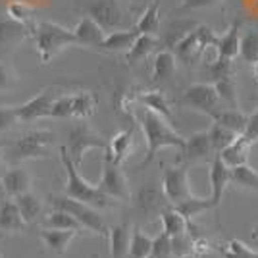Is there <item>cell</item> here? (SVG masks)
<instances>
[{"instance_id": "obj_33", "label": "cell", "mask_w": 258, "mask_h": 258, "mask_svg": "<svg viewBox=\"0 0 258 258\" xmlns=\"http://www.w3.org/2000/svg\"><path fill=\"white\" fill-rule=\"evenodd\" d=\"M29 35H33V33L27 27L12 22V20L0 23V46H16L18 43H22L23 39H27Z\"/></svg>"}, {"instance_id": "obj_28", "label": "cell", "mask_w": 258, "mask_h": 258, "mask_svg": "<svg viewBox=\"0 0 258 258\" xmlns=\"http://www.w3.org/2000/svg\"><path fill=\"white\" fill-rule=\"evenodd\" d=\"M162 220V231H166L170 237L181 235L189 229V222L179 214V210L175 206H168L166 210L160 212Z\"/></svg>"}, {"instance_id": "obj_17", "label": "cell", "mask_w": 258, "mask_h": 258, "mask_svg": "<svg viewBox=\"0 0 258 258\" xmlns=\"http://www.w3.org/2000/svg\"><path fill=\"white\" fill-rule=\"evenodd\" d=\"M31 175L27 170H23V168L6 170L4 177H2V199L4 197L16 199L20 195L31 191Z\"/></svg>"}, {"instance_id": "obj_43", "label": "cell", "mask_w": 258, "mask_h": 258, "mask_svg": "<svg viewBox=\"0 0 258 258\" xmlns=\"http://www.w3.org/2000/svg\"><path fill=\"white\" fill-rule=\"evenodd\" d=\"M48 118H74V95L56 97Z\"/></svg>"}, {"instance_id": "obj_2", "label": "cell", "mask_w": 258, "mask_h": 258, "mask_svg": "<svg viewBox=\"0 0 258 258\" xmlns=\"http://www.w3.org/2000/svg\"><path fill=\"white\" fill-rule=\"evenodd\" d=\"M54 133L46 129H33L6 141L0 147V156L6 162H22L31 158H48L54 145Z\"/></svg>"}, {"instance_id": "obj_23", "label": "cell", "mask_w": 258, "mask_h": 258, "mask_svg": "<svg viewBox=\"0 0 258 258\" xmlns=\"http://www.w3.org/2000/svg\"><path fill=\"white\" fill-rule=\"evenodd\" d=\"M16 203L20 206L23 220L27 222V226H35L44 212V205H43V201H41V197L31 193V191L16 197Z\"/></svg>"}, {"instance_id": "obj_37", "label": "cell", "mask_w": 258, "mask_h": 258, "mask_svg": "<svg viewBox=\"0 0 258 258\" xmlns=\"http://www.w3.org/2000/svg\"><path fill=\"white\" fill-rule=\"evenodd\" d=\"M208 137H210V145H212L214 152L216 154H220V152L224 151L226 147H229V145H231L239 135L233 133L231 129L224 127L222 123L214 121V123L210 125V129H208Z\"/></svg>"}, {"instance_id": "obj_42", "label": "cell", "mask_w": 258, "mask_h": 258, "mask_svg": "<svg viewBox=\"0 0 258 258\" xmlns=\"http://www.w3.org/2000/svg\"><path fill=\"white\" fill-rule=\"evenodd\" d=\"M149 258H177L172 250V237L168 235L166 231H162L160 235L154 237L152 252Z\"/></svg>"}, {"instance_id": "obj_16", "label": "cell", "mask_w": 258, "mask_h": 258, "mask_svg": "<svg viewBox=\"0 0 258 258\" xmlns=\"http://www.w3.org/2000/svg\"><path fill=\"white\" fill-rule=\"evenodd\" d=\"M74 33H76L77 44L81 46H93V48H100L102 41L106 39V29H102L93 18L89 16H83L79 22L76 23L74 27Z\"/></svg>"}, {"instance_id": "obj_12", "label": "cell", "mask_w": 258, "mask_h": 258, "mask_svg": "<svg viewBox=\"0 0 258 258\" xmlns=\"http://www.w3.org/2000/svg\"><path fill=\"white\" fill-rule=\"evenodd\" d=\"M214 154L216 152L210 145L208 131H199L185 139V149L179 152L177 162L181 160L185 164H203V162H212Z\"/></svg>"}, {"instance_id": "obj_35", "label": "cell", "mask_w": 258, "mask_h": 258, "mask_svg": "<svg viewBox=\"0 0 258 258\" xmlns=\"http://www.w3.org/2000/svg\"><path fill=\"white\" fill-rule=\"evenodd\" d=\"M231 183L247 191H258V172L252 170L248 164L235 166L231 168Z\"/></svg>"}, {"instance_id": "obj_32", "label": "cell", "mask_w": 258, "mask_h": 258, "mask_svg": "<svg viewBox=\"0 0 258 258\" xmlns=\"http://www.w3.org/2000/svg\"><path fill=\"white\" fill-rule=\"evenodd\" d=\"M175 74V54L172 50H162L154 58V68H152V81H166Z\"/></svg>"}, {"instance_id": "obj_31", "label": "cell", "mask_w": 258, "mask_h": 258, "mask_svg": "<svg viewBox=\"0 0 258 258\" xmlns=\"http://www.w3.org/2000/svg\"><path fill=\"white\" fill-rule=\"evenodd\" d=\"M177 210H179V214L189 222V229L193 227V218H197L199 214H203L206 210H210V208H216L214 201L212 199H199V197H191V199H187V201H183L179 205L175 206Z\"/></svg>"}, {"instance_id": "obj_49", "label": "cell", "mask_w": 258, "mask_h": 258, "mask_svg": "<svg viewBox=\"0 0 258 258\" xmlns=\"http://www.w3.org/2000/svg\"><path fill=\"white\" fill-rule=\"evenodd\" d=\"M243 135H245V139L250 143V145H254L258 143V110H254L247 119V127L243 131Z\"/></svg>"}, {"instance_id": "obj_6", "label": "cell", "mask_w": 258, "mask_h": 258, "mask_svg": "<svg viewBox=\"0 0 258 258\" xmlns=\"http://www.w3.org/2000/svg\"><path fill=\"white\" fill-rule=\"evenodd\" d=\"M64 147L68 154H70L72 162L79 168L83 164L85 154L91 149H104L106 151L108 141L98 131L91 127L89 123L79 121V123H74L72 127L68 129V143H66Z\"/></svg>"}, {"instance_id": "obj_46", "label": "cell", "mask_w": 258, "mask_h": 258, "mask_svg": "<svg viewBox=\"0 0 258 258\" xmlns=\"http://www.w3.org/2000/svg\"><path fill=\"white\" fill-rule=\"evenodd\" d=\"M16 121H20L18 106H0V133L8 131Z\"/></svg>"}, {"instance_id": "obj_39", "label": "cell", "mask_w": 258, "mask_h": 258, "mask_svg": "<svg viewBox=\"0 0 258 258\" xmlns=\"http://www.w3.org/2000/svg\"><path fill=\"white\" fill-rule=\"evenodd\" d=\"M139 102L143 106L151 108L154 112L162 114L164 118L172 119V106H170V102L166 100V97L162 95L160 91H145V93H141Z\"/></svg>"}, {"instance_id": "obj_15", "label": "cell", "mask_w": 258, "mask_h": 258, "mask_svg": "<svg viewBox=\"0 0 258 258\" xmlns=\"http://www.w3.org/2000/svg\"><path fill=\"white\" fill-rule=\"evenodd\" d=\"M208 177H210V189H212V197L210 199L218 206L222 203V197L226 193V187L231 183V168L222 160L220 154H214V158L210 162Z\"/></svg>"}, {"instance_id": "obj_34", "label": "cell", "mask_w": 258, "mask_h": 258, "mask_svg": "<svg viewBox=\"0 0 258 258\" xmlns=\"http://www.w3.org/2000/svg\"><path fill=\"white\" fill-rule=\"evenodd\" d=\"M43 224L46 227H54V229H83V226L77 222L72 214H68L66 210H60V208H52V212L43 218Z\"/></svg>"}, {"instance_id": "obj_22", "label": "cell", "mask_w": 258, "mask_h": 258, "mask_svg": "<svg viewBox=\"0 0 258 258\" xmlns=\"http://www.w3.org/2000/svg\"><path fill=\"white\" fill-rule=\"evenodd\" d=\"M241 50V37H239V22H233L231 27L227 29L222 37H218L216 43V52L218 58H227V60H235Z\"/></svg>"}, {"instance_id": "obj_27", "label": "cell", "mask_w": 258, "mask_h": 258, "mask_svg": "<svg viewBox=\"0 0 258 258\" xmlns=\"http://www.w3.org/2000/svg\"><path fill=\"white\" fill-rule=\"evenodd\" d=\"M135 29L141 35H156V31L160 29V4H158V0H152L143 10L139 22L135 23Z\"/></svg>"}, {"instance_id": "obj_53", "label": "cell", "mask_w": 258, "mask_h": 258, "mask_svg": "<svg viewBox=\"0 0 258 258\" xmlns=\"http://www.w3.org/2000/svg\"><path fill=\"white\" fill-rule=\"evenodd\" d=\"M183 258H197L195 254H189V256H183Z\"/></svg>"}, {"instance_id": "obj_41", "label": "cell", "mask_w": 258, "mask_h": 258, "mask_svg": "<svg viewBox=\"0 0 258 258\" xmlns=\"http://www.w3.org/2000/svg\"><path fill=\"white\" fill-rule=\"evenodd\" d=\"M216 91L220 95V100L226 102V106L229 108H239V100H237V87L235 81L231 77H224V79H218L214 81Z\"/></svg>"}, {"instance_id": "obj_14", "label": "cell", "mask_w": 258, "mask_h": 258, "mask_svg": "<svg viewBox=\"0 0 258 258\" xmlns=\"http://www.w3.org/2000/svg\"><path fill=\"white\" fill-rule=\"evenodd\" d=\"M56 97H54V89L48 87L44 89L41 95L33 97L31 100H27L25 104L18 106V116L22 121H31V119H39V118H48L50 116V110H52V104Z\"/></svg>"}, {"instance_id": "obj_54", "label": "cell", "mask_w": 258, "mask_h": 258, "mask_svg": "<svg viewBox=\"0 0 258 258\" xmlns=\"http://www.w3.org/2000/svg\"><path fill=\"white\" fill-rule=\"evenodd\" d=\"M256 104H258V98H256Z\"/></svg>"}, {"instance_id": "obj_19", "label": "cell", "mask_w": 258, "mask_h": 258, "mask_svg": "<svg viewBox=\"0 0 258 258\" xmlns=\"http://www.w3.org/2000/svg\"><path fill=\"white\" fill-rule=\"evenodd\" d=\"M27 227L29 226L23 220L22 210L16 203V199H10V197L0 199V229L14 233V231H23Z\"/></svg>"}, {"instance_id": "obj_40", "label": "cell", "mask_w": 258, "mask_h": 258, "mask_svg": "<svg viewBox=\"0 0 258 258\" xmlns=\"http://www.w3.org/2000/svg\"><path fill=\"white\" fill-rule=\"evenodd\" d=\"M239 56L243 62H247L248 66L258 68V31L256 29H248L245 35L241 37V50Z\"/></svg>"}, {"instance_id": "obj_26", "label": "cell", "mask_w": 258, "mask_h": 258, "mask_svg": "<svg viewBox=\"0 0 258 258\" xmlns=\"http://www.w3.org/2000/svg\"><path fill=\"white\" fill-rule=\"evenodd\" d=\"M212 119L218 121V123H222L224 127L231 129L237 135H243V131L247 127L248 116H245V114H243L241 110H237V108H222L220 112H216L214 116H212Z\"/></svg>"}, {"instance_id": "obj_52", "label": "cell", "mask_w": 258, "mask_h": 258, "mask_svg": "<svg viewBox=\"0 0 258 258\" xmlns=\"http://www.w3.org/2000/svg\"><path fill=\"white\" fill-rule=\"evenodd\" d=\"M252 239H258V226H254V229H252Z\"/></svg>"}, {"instance_id": "obj_44", "label": "cell", "mask_w": 258, "mask_h": 258, "mask_svg": "<svg viewBox=\"0 0 258 258\" xmlns=\"http://www.w3.org/2000/svg\"><path fill=\"white\" fill-rule=\"evenodd\" d=\"M172 250L173 254L177 258H183V256H189V254H193L195 252V239L187 231L181 233V235H175L172 237Z\"/></svg>"}, {"instance_id": "obj_29", "label": "cell", "mask_w": 258, "mask_h": 258, "mask_svg": "<svg viewBox=\"0 0 258 258\" xmlns=\"http://www.w3.org/2000/svg\"><path fill=\"white\" fill-rule=\"evenodd\" d=\"M156 43H158V41H156L154 35H139L137 41L133 43V46L125 52V62H127L129 66H133V64L143 62V60H147L149 54L154 50Z\"/></svg>"}, {"instance_id": "obj_38", "label": "cell", "mask_w": 258, "mask_h": 258, "mask_svg": "<svg viewBox=\"0 0 258 258\" xmlns=\"http://www.w3.org/2000/svg\"><path fill=\"white\" fill-rule=\"evenodd\" d=\"M152 243H154V239H151L149 235H145L139 227H133L127 254L131 258H149L152 252Z\"/></svg>"}, {"instance_id": "obj_18", "label": "cell", "mask_w": 258, "mask_h": 258, "mask_svg": "<svg viewBox=\"0 0 258 258\" xmlns=\"http://www.w3.org/2000/svg\"><path fill=\"white\" fill-rule=\"evenodd\" d=\"M77 233L79 231H76V229H54V227H46V229L39 231V237H41V241H43V245L46 247L48 252L62 256L66 250H68V247H70V243L76 239Z\"/></svg>"}, {"instance_id": "obj_3", "label": "cell", "mask_w": 258, "mask_h": 258, "mask_svg": "<svg viewBox=\"0 0 258 258\" xmlns=\"http://www.w3.org/2000/svg\"><path fill=\"white\" fill-rule=\"evenodd\" d=\"M60 160L66 170V183H64V195L70 199L81 201L85 205H91L95 208H108L114 205V199L104 195L98 187L91 185V183L81 177L79 168L72 162L70 154L66 151V147H60Z\"/></svg>"}, {"instance_id": "obj_4", "label": "cell", "mask_w": 258, "mask_h": 258, "mask_svg": "<svg viewBox=\"0 0 258 258\" xmlns=\"http://www.w3.org/2000/svg\"><path fill=\"white\" fill-rule=\"evenodd\" d=\"M33 37H35V46H37V52L43 64H48L60 50L77 44L74 29H68L64 25L52 22L37 23Z\"/></svg>"}, {"instance_id": "obj_45", "label": "cell", "mask_w": 258, "mask_h": 258, "mask_svg": "<svg viewBox=\"0 0 258 258\" xmlns=\"http://www.w3.org/2000/svg\"><path fill=\"white\" fill-rule=\"evenodd\" d=\"M224 258H258V252L247 247L243 241L231 239L227 245V250H224Z\"/></svg>"}, {"instance_id": "obj_50", "label": "cell", "mask_w": 258, "mask_h": 258, "mask_svg": "<svg viewBox=\"0 0 258 258\" xmlns=\"http://www.w3.org/2000/svg\"><path fill=\"white\" fill-rule=\"evenodd\" d=\"M133 4V8H147L152 0H129Z\"/></svg>"}, {"instance_id": "obj_30", "label": "cell", "mask_w": 258, "mask_h": 258, "mask_svg": "<svg viewBox=\"0 0 258 258\" xmlns=\"http://www.w3.org/2000/svg\"><path fill=\"white\" fill-rule=\"evenodd\" d=\"M6 14L12 22L20 23L23 27H27L31 33H35V27L37 23L35 22V10H33L29 4H25L22 0H16V2H10L8 8H6Z\"/></svg>"}, {"instance_id": "obj_47", "label": "cell", "mask_w": 258, "mask_h": 258, "mask_svg": "<svg viewBox=\"0 0 258 258\" xmlns=\"http://www.w3.org/2000/svg\"><path fill=\"white\" fill-rule=\"evenodd\" d=\"M18 83V76L10 64L0 62V91H10Z\"/></svg>"}, {"instance_id": "obj_8", "label": "cell", "mask_w": 258, "mask_h": 258, "mask_svg": "<svg viewBox=\"0 0 258 258\" xmlns=\"http://www.w3.org/2000/svg\"><path fill=\"white\" fill-rule=\"evenodd\" d=\"M216 43H218V35L210 27L201 25L175 43V56L185 64H193L210 46L216 48Z\"/></svg>"}, {"instance_id": "obj_21", "label": "cell", "mask_w": 258, "mask_h": 258, "mask_svg": "<svg viewBox=\"0 0 258 258\" xmlns=\"http://www.w3.org/2000/svg\"><path fill=\"white\" fill-rule=\"evenodd\" d=\"M139 35L141 33L137 31L135 27L108 33L106 39L102 41V44H100L98 50H102V52H123V50H125V52H127L129 48L133 46V43L137 41Z\"/></svg>"}, {"instance_id": "obj_36", "label": "cell", "mask_w": 258, "mask_h": 258, "mask_svg": "<svg viewBox=\"0 0 258 258\" xmlns=\"http://www.w3.org/2000/svg\"><path fill=\"white\" fill-rule=\"evenodd\" d=\"M97 97L91 91L74 93V118H91L97 112Z\"/></svg>"}, {"instance_id": "obj_25", "label": "cell", "mask_w": 258, "mask_h": 258, "mask_svg": "<svg viewBox=\"0 0 258 258\" xmlns=\"http://www.w3.org/2000/svg\"><path fill=\"white\" fill-rule=\"evenodd\" d=\"M248 149H250V143L245 139V135H239L229 147H226L224 151L220 152V156H222V160L226 162L229 168H235V166L247 164Z\"/></svg>"}, {"instance_id": "obj_9", "label": "cell", "mask_w": 258, "mask_h": 258, "mask_svg": "<svg viewBox=\"0 0 258 258\" xmlns=\"http://www.w3.org/2000/svg\"><path fill=\"white\" fill-rule=\"evenodd\" d=\"M179 104L189 108V110H195V112L206 114L210 118L214 116L216 112L222 110L220 108L222 100H220V95L216 91L214 83H195V85H189L181 93Z\"/></svg>"}, {"instance_id": "obj_48", "label": "cell", "mask_w": 258, "mask_h": 258, "mask_svg": "<svg viewBox=\"0 0 258 258\" xmlns=\"http://www.w3.org/2000/svg\"><path fill=\"white\" fill-rule=\"evenodd\" d=\"M222 0H181L177 4V12H191V10H205L220 4Z\"/></svg>"}, {"instance_id": "obj_20", "label": "cell", "mask_w": 258, "mask_h": 258, "mask_svg": "<svg viewBox=\"0 0 258 258\" xmlns=\"http://www.w3.org/2000/svg\"><path fill=\"white\" fill-rule=\"evenodd\" d=\"M133 137H135L133 127L118 131L112 139L108 141L106 154H104V156H108L114 164H118L119 166V164L129 156V152L133 151Z\"/></svg>"}, {"instance_id": "obj_11", "label": "cell", "mask_w": 258, "mask_h": 258, "mask_svg": "<svg viewBox=\"0 0 258 258\" xmlns=\"http://www.w3.org/2000/svg\"><path fill=\"white\" fill-rule=\"evenodd\" d=\"M98 189L104 195L116 199V201H127L131 193H129V185L125 179V173L119 170L118 164L104 156V164H102V177L97 185Z\"/></svg>"}, {"instance_id": "obj_7", "label": "cell", "mask_w": 258, "mask_h": 258, "mask_svg": "<svg viewBox=\"0 0 258 258\" xmlns=\"http://www.w3.org/2000/svg\"><path fill=\"white\" fill-rule=\"evenodd\" d=\"M48 201H50L52 208H60V210H66L68 214L74 216L77 222L83 226V229L95 231V233H100V235H104L108 231L102 216L98 214V210L95 206L85 205V203L76 201V199H70L66 195H50Z\"/></svg>"}, {"instance_id": "obj_5", "label": "cell", "mask_w": 258, "mask_h": 258, "mask_svg": "<svg viewBox=\"0 0 258 258\" xmlns=\"http://www.w3.org/2000/svg\"><path fill=\"white\" fill-rule=\"evenodd\" d=\"M77 8L106 31H121L133 25L129 14L118 0H81L77 2Z\"/></svg>"}, {"instance_id": "obj_51", "label": "cell", "mask_w": 258, "mask_h": 258, "mask_svg": "<svg viewBox=\"0 0 258 258\" xmlns=\"http://www.w3.org/2000/svg\"><path fill=\"white\" fill-rule=\"evenodd\" d=\"M197 258H220V256H218L216 252H210V250H203V252H199V254H197Z\"/></svg>"}, {"instance_id": "obj_13", "label": "cell", "mask_w": 258, "mask_h": 258, "mask_svg": "<svg viewBox=\"0 0 258 258\" xmlns=\"http://www.w3.org/2000/svg\"><path fill=\"white\" fill-rule=\"evenodd\" d=\"M133 201H135V206L139 210H143L145 214H160L162 210L172 206L166 193H164V189H162V183L158 185L156 181H149L141 185L135 197H133Z\"/></svg>"}, {"instance_id": "obj_1", "label": "cell", "mask_w": 258, "mask_h": 258, "mask_svg": "<svg viewBox=\"0 0 258 258\" xmlns=\"http://www.w3.org/2000/svg\"><path fill=\"white\" fill-rule=\"evenodd\" d=\"M135 118L139 121L141 129L145 133V139H147V156L139 164V168L149 166L154 160L156 152L164 149V147H175L179 152L185 149V137H181L170 125V119L164 118L162 114H158V112H154V110L147 106H139L137 112H135Z\"/></svg>"}, {"instance_id": "obj_24", "label": "cell", "mask_w": 258, "mask_h": 258, "mask_svg": "<svg viewBox=\"0 0 258 258\" xmlns=\"http://www.w3.org/2000/svg\"><path fill=\"white\" fill-rule=\"evenodd\" d=\"M131 227L127 224H119L114 226L108 231L110 239V254L114 258H121L129 252V243H131Z\"/></svg>"}, {"instance_id": "obj_10", "label": "cell", "mask_w": 258, "mask_h": 258, "mask_svg": "<svg viewBox=\"0 0 258 258\" xmlns=\"http://www.w3.org/2000/svg\"><path fill=\"white\" fill-rule=\"evenodd\" d=\"M162 189L172 206H177L183 201L191 199L193 191L189 187L187 168L185 166H168L162 173Z\"/></svg>"}]
</instances>
